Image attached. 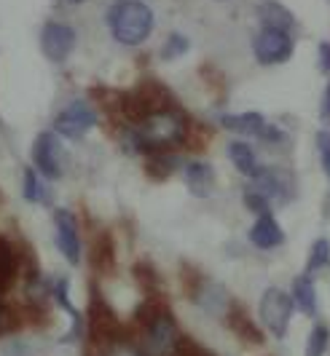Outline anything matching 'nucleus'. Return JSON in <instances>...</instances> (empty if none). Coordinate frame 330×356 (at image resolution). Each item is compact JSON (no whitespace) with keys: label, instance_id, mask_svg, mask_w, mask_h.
<instances>
[{"label":"nucleus","instance_id":"6e6552de","mask_svg":"<svg viewBox=\"0 0 330 356\" xmlns=\"http://www.w3.org/2000/svg\"><path fill=\"white\" fill-rule=\"evenodd\" d=\"M94 124H97V115H94L92 107L86 105L84 99H75V102H70L56 115L54 131L62 134V137H68V140H81Z\"/></svg>","mask_w":330,"mask_h":356},{"label":"nucleus","instance_id":"393cba45","mask_svg":"<svg viewBox=\"0 0 330 356\" xmlns=\"http://www.w3.org/2000/svg\"><path fill=\"white\" fill-rule=\"evenodd\" d=\"M328 343H330L328 327L317 324L312 332H309V343H306V356H322V354H325V348H328Z\"/></svg>","mask_w":330,"mask_h":356},{"label":"nucleus","instance_id":"0eeeda50","mask_svg":"<svg viewBox=\"0 0 330 356\" xmlns=\"http://www.w3.org/2000/svg\"><path fill=\"white\" fill-rule=\"evenodd\" d=\"M253 51H256L260 65H279V62L290 59V54H293L290 30L263 27V30L258 33L256 43H253Z\"/></svg>","mask_w":330,"mask_h":356},{"label":"nucleus","instance_id":"cd10ccee","mask_svg":"<svg viewBox=\"0 0 330 356\" xmlns=\"http://www.w3.org/2000/svg\"><path fill=\"white\" fill-rule=\"evenodd\" d=\"M244 204H247V207H250L253 212H258V214H269V198L263 196V193H258L256 188L244 193Z\"/></svg>","mask_w":330,"mask_h":356},{"label":"nucleus","instance_id":"2f4dec72","mask_svg":"<svg viewBox=\"0 0 330 356\" xmlns=\"http://www.w3.org/2000/svg\"><path fill=\"white\" fill-rule=\"evenodd\" d=\"M322 118L330 121V81L328 86H325V97H322Z\"/></svg>","mask_w":330,"mask_h":356},{"label":"nucleus","instance_id":"c85d7f7f","mask_svg":"<svg viewBox=\"0 0 330 356\" xmlns=\"http://www.w3.org/2000/svg\"><path fill=\"white\" fill-rule=\"evenodd\" d=\"M317 147H320V159H322V169L330 177V131H320L317 134Z\"/></svg>","mask_w":330,"mask_h":356},{"label":"nucleus","instance_id":"4be33fe9","mask_svg":"<svg viewBox=\"0 0 330 356\" xmlns=\"http://www.w3.org/2000/svg\"><path fill=\"white\" fill-rule=\"evenodd\" d=\"M263 27H279V30H290L293 17L288 8H282L279 3H266L263 6Z\"/></svg>","mask_w":330,"mask_h":356},{"label":"nucleus","instance_id":"aec40b11","mask_svg":"<svg viewBox=\"0 0 330 356\" xmlns=\"http://www.w3.org/2000/svg\"><path fill=\"white\" fill-rule=\"evenodd\" d=\"M293 295H295V303L301 305V311H304V314H309V316L317 314V292H314V284H312V279H309V276L295 279Z\"/></svg>","mask_w":330,"mask_h":356},{"label":"nucleus","instance_id":"7c9ffc66","mask_svg":"<svg viewBox=\"0 0 330 356\" xmlns=\"http://www.w3.org/2000/svg\"><path fill=\"white\" fill-rule=\"evenodd\" d=\"M320 70L330 75V43H320Z\"/></svg>","mask_w":330,"mask_h":356},{"label":"nucleus","instance_id":"423d86ee","mask_svg":"<svg viewBox=\"0 0 330 356\" xmlns=\"http://www.w3.org/2000/svg\"><path fill=\"white\" fill-rule=\"evenodd\" d=\"M293 316V300L282 292V289H266L260 298V319L269 327V332L274 338H285L288 335V324Z\"/></svg>","mask_w":330,"mask_h":356},{"label":"nucleus","instance_id":"f8f14e48","mask_svg":"<svg viewBox=\"0 0 330 356\" xmlns=\"http://www.w3.org/2000/svg\"><path fill=\"white\" fill-rule=\"evenodd\" d=\"M226 327H228L242 343H247V346H263V335H260L258 324L250 319L247 308L242 303H237V300L226 308Z\"/></svg>","mask_w":330,"mask_h":356},{"label":"nucleus","instance_id":"2eb2a0df","mask_svg":"<svg viewBox=\"0 0 330 356\" xmlns=\"http://www.w3.org/2000/svg\"><path fill=\"white\" fill-rule=\"evenodd\" d=\"M220 124L228 131H237L244 137H263L266 131V118L260 113H239V115H220Z\"/></svg>","mask_w":330,"mask_h":356},{"label":"nucleus","instance_id":"f03ea898","mask_svg":"<svg viewBox=\"0 0 330 356\" xmlns=\"http://www.w3.org/2000/svg\"><path fill=\"white\" fill-rule=\"evenodd\" d=\"M108 24L118 43L137 46L153 30V11L143 0H118L108 11Z\"/></svg>","mask_w":330,"mask_h":356},{"label":"nucleus","instance_id":"20e7f679","mask_svg":"<svg viewBox=\"0 0 330 356\" xmlns=\"http://www.w3.org/2000/svg\"><path fill=\"white\" fill-rule=\"evenodd\" d=\"M178 338H180L178 324H175L166 305L140 330V346H143L146 356H169Z\"/></svg>","mask_w":330,"mask_h":356},{"label":"nucleus","instance_id":"ddd939ff","mask_svg":"<svg viewBox=\"0 0 330 356\" xmlns=\"http://www.w3.org/2000/svg\"><path fill=\"white\" fill-rule=\"evenodd\" d=\"M183 177L194 196H210V193H212L215 172H212L210 163H204V161H191V163H185Z\"/></svg>","mask_w":330,"mask_h":356},{"label":"nucleus","instance_id":"9d476101","mask_svg":"<svg viewBox=\"0 0 330 356\" xmlns=\"http://www.w3.org/2000/svg\"><path fill=\"white\" fill-rule=\"evenodd\" d=\"M40 46H43V54H46L52 62H65L68 54L73 51V46H75L73 27H68V24H62V22H49V24L43 27Z\"/></svg>","mask_w":330,"mask_h":356},{"label":"nucleus","instance_id":"4468645a","mask_svg":"<svg viewBox=\"0 0 330 356\" xmlns=\"http://www.w3.org/2000/svg\"><path fill=\"white\" fill-rule=\"evenodd\" d=\"M250 241L258 250H272V247H279L285 241V233H282L279 222L272 214H260L258 222L253 225V231H250Z\"/></svg>","mask_w":330,"mask_h":356},{"label":"nucleus","instance_id":"f3484780","mask_svg":"<svg viewBox=\"0 0 330 356\" xmlns=\"http://www.w3.org/2000/svg\"><path fill=\"white\" fill-rule=\"evenodd\" d=\"M92 266L100 273H110L116 268V247H113V236L110 233H100L94 238V250H92Z\"/></svg>","mask_w":330,"mask_h":356},{"label":"nucleus","instance_id":"5701e85b","mask_svg":"<svg viewBox=\"0 0 330 356\" xmlns=\"http://www.w3.org/2000/svg\"><path fill=\"white\" fill-rule=\"evenodd\" d=\"M325 266H330V241L317 238L312 252H309V260H306V276L314 273V270H320V268H325Z\"/></svg>","mask_w":330,"mask_h":356},{"label":"nucleus","instance_id":"dca6fc26","mask_svg":"<svg viewBox=\"0 0 330 356\" xmlns=\"http://www.w3.org/2000/svg\"><path fill=\"white\" fill-rule=\"evenodd\" d=\"M228 159L237 166V172H242L244 177L256 179L260 175V166H258V159L253 153V147L247 143H231L228 145Z\"/></svg>","mask_w":330,"mask_h":356},{"label":"nucleus","instance_id":"39448f33","mask_svg":"<svg viewBox=\"0 0 330 356\" xmlns=\"http://www.w3.org/2000/svg\"><path fill=\"white\" fill-rule=\"evenodd\" d=\"M89 332H92V343L100 351L127 340V332L116 316V311L102 298H92L89 303Z\"/></svg>","mask_w":330,"mask_h":356},{"label":"nucleus","instance_id":"412c9836","mask_svg":"<svg viewBox=\"0 0 330 356\" xmlns=\"http://www.w3.org/2000/svg\"><path fill=\"white\" fill-rule=\"evenodd\" d=\"M132 273H134V282L143 286L146 295H159L162 292V282H159V273L153 270V266L137 263V266L132 268Z\"/></svg>","mask_w":330,"mask_h":356},{"label":"nucleus","instance_id":"7ed1b4c3","mask_svg":"<svg viewBox=\"0 0 330 356\" xmlns=\"http://www.w3.org/2000/svg\"><path fill=\"white\" fill-rule=\"evenodd\" d=\"M169 107H172V94L156 81H143L134 91L121 97V113L132 121H146L148 115Z\"/></svg>","mask_w":330,"mask_h":356},{"label":"nucleus","instance_id":"1a4fd4ad","mask_svg":"<svg viewBox=\"0 0 330 356\" xmlns=\"http://www.w3.org/2000/svg\"><path fill=\"white\" fill-rule=\"evenodd\" d=\"M33 161H36V166L49 179L62 177V172H65V169H62L65 153H62V145L56 143V137L52 131L38 134L36 145H33Z\"/></svg>","mask_w":330,"mask_h":356},{"label":"nucleus","instance_id":"a211bd4d","mask_svg":"<svg viewBox=\"0 0 330 356\" xmlns=\"http://www.w3.org/2000/svg\"><path fill=\"white\" fill-rule=\"evenodd\" d=\"M256 191L266 198H285L288 196V182L274 169H266V172L260 169V175L256 177Z\"/></svg>","mask_w":330,"mask_h":356},{"label":"nucleus","instance_id":"473e14b6","mask_svg":"<svg viewBox=\"0 0 330 356\" xmlns=\"http://www.w3.org/2000/svg\"><path fill=\"white\" fill-rule=\"evenodd\" d=\"M3 319H6V308L0 305V330H3Z\"/></svg>","mask_w":330,"mask_h":356},{"label":"nucleus","instance_id":"b1692460","mask_svg":"<svg viewBox=\"0 0 330 356\" xmlns=\"http://www.w3.org/2000/svg\"><path fill=\"white\" fill-rule=\"evenodd\" d=\"M169 356H215L210 348H204L202 343H196L194 338H188L180 332V338L175 343V348H172V354Z\"/></svg>","mask_w":330,"mask_h":356},{"label":"nucleus","instance_id":"bb28decb","mask_svg":"<svg viewBox=\"0 0 330 356\" xmlns=\"http://www.w3.org/2000/svg\"><path fill=\"white\" fill-rule=\"evenodd\" d=\"M188 51V40H185L183 35H169V40H166V46L162 49V56L164 59H175V56H180V54Z\"/></svg>","mask_w":330,"mask_h":356},{"label":"nucleus","instance_id":"a878e982","mask_svg":"<svg viewBox=\"0 0 330 356\" xmlns=\"http://www.w3.org/2000/svg\"><path fill=\"white\" fill-rule=\"evenodd\" d=\"M24 198L27 201H43V188H40L38 175L33 169H24Z\"/></svg>","mask_w":330,"mask_h":356},{"label":"nucleus","instance_id":"f257e3e1","mask_svg":"<svg viewBox=\"0 0 330 356\" xmlns=\"http://www.w3.org/2000/svg\"><path fill=\"white\" fill-rule=\"evenodd\" d=\"M185 137H188V121L183 118V113L169 107L140 121V126L127 140L132 143V150L137 153H166V147L180 145Z\"/></svg>","mask_w":330,"mask_h":356},{"label":"nucleus","instance_id":"9b49d317","mask_svg":"<svg viewBox=\"0 0 330 356\" xmlns=\"http://www.w3.org/2000/svg\"><path fill=\"white\" fill-rule=\"evenodd\" d=\"M56 225V244L65 254L68 263H78L81 260V238H78V228H75V217L68 209H56L54 212Z\"/></svg>","mask_w":330,"mask_h":356},{"label":"nucleus","instance_id":"72a5a7b5","mask_svg":"<svg viewBox=\"0 0 330 356\" xmlns=\"http://www.w3.org/2000/svg\"><path fill=\"white\" fill-rule=\"evenodd\" d=\"M70 3H84V0H70Z\"/></svg>","mask_w":330,"mask_h":356},{"label":"nucleus","instance_id":"6ab92c4d","mask_svg":"<svg viewBox=\"0 0 330 356\" xmlns=\"http://www.w3.org/2000/svg\"><path fill=\"white\" fill-rule=\"evenodd\" d=\"M178 159L175 156H169V153H150V159L146 163V175L150 179H169L175 172H178Z\"/></svg>","mask_w":330,"mask_h":356},{"label":"nucleus","instance_id":"c756f323","mask_svg":"<svg viewBox=\"0 0 330 356\" xmlns=\"http://www.w3.org/2000/svg\"><path fill=\"white\" fill-rule=\"evenodd\" d=\"M102 356H143L129 340H124V343H116V346H110V348H105L102 351Z\"/></svg>","mask_w":330,"mask_h":356}]
</instances>
